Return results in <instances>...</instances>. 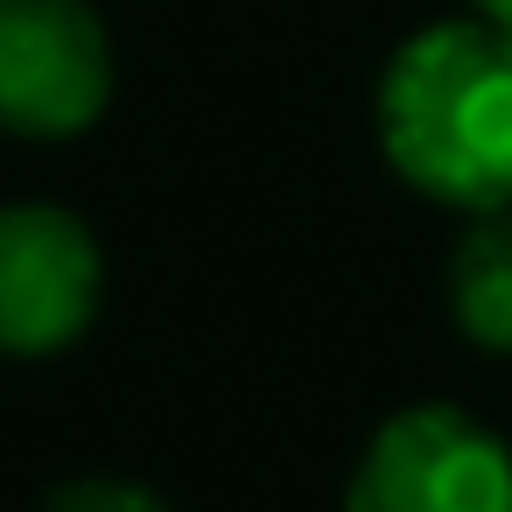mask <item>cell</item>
<instances>
[{
  "mask_svg": "<svg viewBox=\"0 0 512 512\" xmlns=\"http://www.w3.org/2000/svg\"><path fill=\"white\" fill-rule=\"evenodd\" d=\"M386 169L463 218L512 204V36L484 15L414 29L372 92Z\"/></svg>",
  "mask_w": 512,
  "mask_h": 512,
  "instance_id": "1",
  "label": "cell"
},
{
  "mask_svg": "<svg viewBox=\"0 0 512 512\" xmlns=\"http://www.w3.org/2000/svg\"><path fill=\"white\" fill-rule=\"evenodd\" d=\"M344 512H512V442L456 400L393 407L351 463Z\"/></svg>",
  "mask_w": 512,
  "mask_h": 512,
  "instance_id": "2",
  "label": "cell"
},
{
  "mask_svg": "<svg viewBox=\"0 0 512 512\" xmlns=\"http://www.w3.org/2000/svg\"><path fill=\"white\" fill-rule=\"evenodd\" d=\"M113 92L120 57L92 0H0V134L78 141Z\"/></svg>",
  "mask_w": 512,
  "mask_h": 512,
  "instance_id": "3",
  "label": "cell"
},
{
  "mask_svg": "<svg viewBox=\"0 0 512 512\" xmlns=\"http://www.w3.org/2000/svg\"><path fill=\"white\" fill-rule=\"evenodd\" d=\"M106 302L99 232L64 204H0V358L71 351Z\"/></svg>",
  "mask_w": 512,
  "mask_h": 512,
  "instance_id": "4",
  "label": "cell"
},
{
  "mask_svg": "<svg viewBox=\"0 0 512 512\" xmlns=\"http://www.w3.org/2000/svg\"><path fill=\"white\" fill-rule=\"evenodd\" d=\"M449 323L491 351L512 358V204L470 218V232L449 253Z\"/></svg>",
  "mask_w": 512,
  "mask_h": 512,
  "instance_id": "5",
  "label": "cell"
},
{
  "mask_svg": "<svg viewBox=\"0 0 512 512\" xmlns=\"http://www.w3.org/2000/svg\"><path fill=\"white\" fill-rule=\"evenodd\" d=\"M43 512H169V498L162 491H148V484H134V477H71V484H57L50 498H43Z\"/></svg>",
  "mask_w": 512,
  "mask_h": 512,
  "instance_id": "6",
  "label": "cell"
},
{
  "mask_svg": "<svg viewBox=\"0 0 512 512\" xmlns=\"http://www.w3.org/2000/svg\"><path fill=\"white\" fill-rule=\"evenodd\" d=\"M463 8H470V15H484L491 29H505V36H512V0H463Z\"/></svg>",
  "mask_w": 512,
  "mask_h": 512,
  "instance_id": "7",
  "label": "cell"
}]
</instances>
